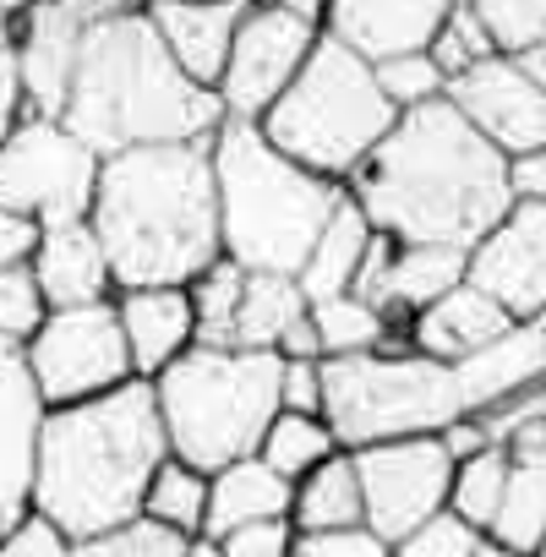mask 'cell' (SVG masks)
I'll return each instance as SVG.
<instances>
[{
    "label": "cell",
    "mask_w": 546,
    "mask_h": 557,
    "mask_svg": "<svg viewBox=\"0 0 546 557\" xmlns=\"http://www.w3.org/2000/svg\"><path fill=\"white\" fill-rule=\"evenodd\" d=\"M508 197L513 202H546V148L508 159Z\"/></svg>",
    "instance_id": "46"
},
{
    "label": "cell",
    "mask_w": 546,
    "mask_h": 557,
    "mask_svg": "<svg viewBox=\"0 0 546 557\" xmlns=\"http://www.w3.org/2000/svg\"><path fill=\"white\" fill-rule=\"evenodd\" d=\"M290 524H296V535L361 530V481H356V459L350 454H334L328 465H318L312 475L296 481Z\"/></svg>",
    "instance_id": "26"
},
{
    "label": "cell",
    "mask_w": 546,
    "mask_h": 557,
    "mask_svg": "<svg viewBox=\"0 0 546 557\" xmlns=\"http://www.w3.org/2000/svg\"><path fill=\"white\" fill-rule=\"evenodd\" d=\"M28 88H23V72H17V55L0 50V148L12 143V132L28 121Z\"/></svg>",
    "instance_id": "43"
},
{
    "label": "cell",
    "mask_w": 546,
    "mask_h": 557,
    "mask_svg": "<svg viewBox=\"0 0 546 557\" xmlns=\"http://www.w3.org/2000/svg\"><path fill=\"white\" fill-rule=\"evenodd\" d=\"M464 416H481L513 394L546 388V318L535 323H513L508 334H497L486 350H475L470 361L454 367Z\"/></svg>",
    "instance_id": "20"
},
{
    "label": "cell",
    "mask_w": 546,
    "mask_h": 557,
    "mask_svg": "<svg viewBox=\"0 0 546 557\" xmlns=\"http://www.w3.org/2000/svg\"><path fill=\"white\" fill-rule=\"evenodd\" d=\"M208 546H219V557H290L296 524L290 519H262V524H240V530H229L224 541H208Z\"/></svg>",
    "instance_id": "40"
},
{
    "label": "cell",
    "mask_w": 546,
    "mask_h": 557,
    "mask_svg": "<svg viewBox=\"0 0 546 557\" xmlns=\"http://www.w3.org/2000/svg\"><path fill=\"white\" fill-rule=\"evenodd\" d=\"M356 481H361V524L383 541L399 546L410 530L437 519L448 508L454 486V459L443 454L437 437H405V443H377L356 448Z\"/></svg>",
    "instance_id": "12"
},
{
    "label": "cell",
    "mask_w": 546,
    "mask_h": 557,
    "mask_svg": "<svg viewBox=\"0 0 546 557\" xmlns=\"http://www.w3.org/2000/svg\"><path fill=\"white\" fill-rule=\"evenodd\" d=\"M372 72H377L383 99H388L399 115L448 99V83H443V72L432 66V55H405V61H388V66H372Z\"/></svg>",
    "instance_id": "38"
},
{
    "label": "cell",
    "mask_w": 546,
    "mask_h": 557,
    "mask_svg": "<svg viewBox=\"0 0 546 557\" xmlns=\"http://www.w3.org/2000/svg\"><path fill=\"white\" fill-rule=\"evenodd\" d=\"M61 126L83 137L99 159H115L132 148L213 143L224 110L219 94L197 88L170 61L142 7H110L83 39Z\"/></svg>",
    "instance_id": "4"
},
{
    "label": "cell",
    "mask_w": 546,
    "mask_h": 557,
    "mask_svg": "<svg viewBox=\"0 0 546 557\" xmlns=\"http://www.w3.org/2000/svg\"><path fill=\"white\" fill-rule=\"evenodd\" d=\"M12 28H17V7H0V50H12Z\"/></svg>",
    "instance_id": "50"
},
{
    "label": "cell",
    "mask_w": 546,
    "mask_h": 557,
    "mask_svg": "<svg viewBox=\"0 0 546 557\" xmlns=\"http://www.w3.org/2000/svg\"><path fill=\"white\" fill-rule=\"evenodd\" d=\"M0 557H72V541H66L61 530H50V524L34 513L17 535L0 541Z\"/></svg>",
    "instance_id": "44"
},
{
    "label": "cell",
    "mask_w": 546,
    "mask_h": 557,
    "mask_svg": "<svg viewBox=\"0 0 546 557\" xmlns=\"http://www.w3.org/2000/svg\"><path fill=\"white\" fill-rule=\"evenodd\" d=\"M23 361H28V377H34L45 410L88 405V399H104V394L137 383L115 301L110 307L50 312L45 329L23 345Z\"/></svg>",
    "instance_id": "11"
},
{
    "label": "cell",
    "mask_w": 546,
    "mask_h": 557,
    "mask_svg": "<svg viewBox=\"0 0 546 557\" xmlns=\"http://www.w3.org/2000/svg\"><path fill=\"white\" fill-rule=\"evenodd\" d=\"M99 164L104 159L83 137H72L55 115H28L12 132V143L0 148V208L39 230L88 224Z\"/></svg>",
    "instance_id": "9"
},
{
    "label": "cell",
    "mask_w": 546,
    "mask_h": 557,
    "mask_svg": "<svg viewBox=\"0 0 546 557\" xmlns=\"http://www.w3.org/2000/svg\"><path fill=\"white\" fill-rule=\"evenodd\" d=\"M142 519L159 524V530H175L181 541H202V524H208V475L170 454L153 470V481H148Z\"/></svg>",
    "instance_id": "30"
},
{
    "label": "cell",
    "mask_w": 546,
    "mask_h": 557,
    "mask_svg": "<svg viewBox=\"0 0 546 557\" xmlns=\"http://www.w3.org/2000/svg\"><path fill=\"white\" fill-rule=\"evenodd\" d=\"M290 497H296V486L285 475H273L262 459H235L219 475H208L202 541H224L229 530L262 524V519H290Z\"/></svg>",
    "instance_id": "23"
},
{
    "label": "cell",
    "mask_w": 546,
    "mask_h": 557,
    "mask_svg": "<svg viewBox=\"0 0 546 557\" xmlns=\"http://www.w3.org/2000/svg\"><path fill=\"white\" fill-rule=\"evenodd\" d=\"M508 329H513V318H508L497 301H486L481 290L459 285V290H448L443 301H432L421 318H410V350L426 356V361L459 367V361H470L475 350H486V345H492L497 334H508Z\"/></svg>",
    "instance_id": "22"
},
{
    "label": "cell",
    "mask_w": 546,
    "mask_h": 557,
    "mask_svg": "<svg viewBox=\"0 0 546 557\" xmlns=\"http://www.w3.org/2000/svg\"><path fill=\"white\" fill-rule=\"evenodd\" d=\"M45 399L28 377L17 345H0V541L34 519V465H39Z\"/></svg>",
    "instance_id": "16"
},
{
    "label": "cell",
    "mask_w": 546,
    "mask_h": 557,
    "mask_svg": "<svg viewBox=\"0 0 546 557\" xmlns=\"http://www.w3.org/2000/svg\"><path fill=\"white\" fill-rule=\"evenodd\" d=\"M240 290H246V268H235L229 257H219L197 285H186L191 318H197V350H235Z\"/></svg>",
    "instance_id": "32"
},
{
    "label": "cell",
    "mask_w": 546,
    "mask_h": 557,
    "mask_svg": "<svg viewBox=\"0 0 546 557\" xmlns=\"http://www.w3.org/2000/svg\"><path fill=\"white\" fill-rule=\"evenodd\" d=\"M432 66L443 72V83H459V77H470L475 66H486V61H497V45H492V34L481 28V17H475V0H459V7H448V17H443V28H437V39H432Z\"/></svg>",
    "instance_id": "34"
},
{
    "label": "cell",
    "mask_w": 546,
    "mask_h": 557,
    "mask_svg": "<svg viewBox=\"0 0 546 557\" xmlns=\"http://www.w3.org/2000/svg\"><path fill=\"white\" fill-rule=\"evenodd\" d=\"M280 377L285 356L273 350H186L170 372L153 377L170 454L202 475L257 459L280 416Z\"/></svg>",
    "instance_id": "6"
},
{
    "label": "cell",
    "mask_w": 546,
    "mask_h": 557,
    "mask_svg": "<svg viewBox=\"0 0 546 557\" xmlns=\"http://www.w3.org/2000/svg\"><path fill=\"white\" fill-rule=\"evenodd\" d=\"M394 121H399V110L383 99L377 72L323 34V45L312 50V61L301 66L290 94L257 121V132L301 170L345 186L377 153V143L394 132Z\"/></svg>",
    "instance_id": "7"
},
{
    "label": "cell",
    "mask_w": 546,
    "mask_h": 557,
    "mask_svg": "<svg viewBox=\"0 0 546 557\" xmlns=\"http://www.w3.org/2000/svg\"><path fill=\"white\" fill-rule=\"evenodd\" d=\"M513 66H519V77H524V83H535V88L546 94V45H535V50L513 55Z\"/></svg>",
    "instance_id": "48"
},
{
    "label": "cell",
    "mask_w": 546,
    "mask_h": 557,
    "mask_svg": "<svg viewBox=\"0 0 546 557\" xmlns=\"http://www.w3.org/2000/svg\"><path fill=\"white\" fill-rule=\"evenodd\" d=\"M307 296L296 278L280 273H246V290H240V318H235V350H273L280 356L285 334L296 323H307Z\"/></svg>",
    "instance_id": "27"
},
{
    "label": "cell",
    "mask_w": 546,
    "mask_h": 557,
    "mask_svg": "<svg viewBox=\"0 0 546 557\" xmlns=\"http://www.w3.org/2000/svg\"><path fill=\"white\" fill-rule=\"evenodd\" d=\"M475 546H481V535L443 508L437 519H426L421 530H410L399 546H388V557H475Z\"/></svg>",
    "instance_id": "39"
},
{
    "label": "cell",
    "mask_w": 546,
    "mask_h": 557,
    "mask_svg": "<svg viewBox=\"0 0 546 557\" xmlns=\"http://www.w3.org/2000/svg\"><path fill=\"white\" fill-rule=\"evenodd\" d=\"M464 285L497 301L513 323L546 318V202H513L464 251Z\"/></svg>",
    "instance_id": "13"
},
{
    "label": "cell",
    "mask_w": 546,
    "mask_h": 557,
    "mask_svg": "<svg viewBox=\"0 0 546 557\" xmlns=\"http://www.w3.org/2000/svg\"><path fill=\"white\" fill-rule=\"evenodd\" d=\"M280 410L323 416V361H285V377H280Z\"/></svg>",
    "instance_id": "41"
},
{
    "label": "cell",
    "mask_w": 546,
    "mask_h": 557,
    "mask_svg": "<svg viewBox=\"0 0 546 557\" xmlns=\"http://www.w3.org/2000/svg\"><path fill=\"white\" fill-rule=\"evenodd\" d=\"M290 557H388V546L361 524V530H334V535H296Z\"/></svg>",
    "instance_id": "42"
},
{
    "label": "cell",
    "mask_w": 546,
    "mask_h": 557,
    "mask_svg": "<svg viewBox=\"0 0 546 557\" xmlns=\"http://www.w3.org/2000/svg\"><path fill=\"white\" fill-rule=\"evenodd\" d=\"M159 45L170 50V61L208 94H219V77H224V61H229V45H235V28L246 17V7L224 0V7H191V0H153L142 7Z\"/></svg>",
    "instance_id": "21"
},
{
    "label": "cell",
    "mask_w": 546,
    "mask_h": 557,
    "mask_svg": "<svg viewBox=\"0 0 546 557\" xmlns=\"http://www.w3.org/2000/svg\"><path fill=\"white\" fill-rule=\"evenodd\" d=\"M443 17L448 0H334L323 7V34L367 66H388L405 55H426Z\"/></svg>",
    "instance_id": "17"
},
{
    "label": "cell",
    "mask_w": 546,
    "mask_h": 557,
    "mask_svg": "<svg viewBox=\"0 0 546 557\" xmlns=\"http://www.w3.org/2000/svg\"><path fill=\"white\" fill-rule=\"evenodd\" d=\"M219 246L246 273L296 278L345 202V186L285 159L257 126L224 121L213 137Z\"/></svg>",
    "instance_id": "5"
},
{
    "label": "cell",
    "mask_w": 546,
    "mask_h": 557,
    "mask_svg": "<svg viewBox=\"0 0 546 557\" xmlns=\"http://www.w3.org/2000/svg\"><path fill=\"white\" fill-rule=\"evenodd\" d=\"M334 454H345L339 437H334V426H328L323 416H296V410L273 416V426H268V437H262V448H257V459H262L273 475H285L290 486H296L301 475H312L318 465H328Z\"/></svg>",
    "instance_id": "31"
},
{
    "label": "cell",
    "mask_w": 546,
    "mask_h": 557,
    "mask_svg": "<svg viewBox=\"0 0 546 557\" xmlns=\"http://www.w3.org/2000/svg\"><path fill=\"white\" fill-rule=\"evenodd\" d=\"M437 443H443V454H448L454 465H464V459H475V454H486V448H492L475 416H459L454 426H443V432H437Z\"/></svg>",
    "instance_id": "47"
},
{
    "label": "cell",
    "mask_w": 546,
    "mask_h": 557,
    "mask_svg": "<svg viewBox=\"0 0 546 557\" xmlns=\"http://www.w3.org/2000/svg\"><path fill=\"white\" fill-rule=\"evenodd\" d=\"M312 329H318L323 361L377 356V350H410V339H405L383 312H372V307H367V301H356V296L318 301V307H312Z\"/></svg>",
    "instance_id": "29"
},
{
    "label": "cell",
    "mask_w": 546,
    "mask_h": 557,
    "mask_svg": "<svg viewBox=\"0 0 546 557\" xmlns=\"http://www.w3.org/2000/svg\"><path fill=\"white\" fill-rule=\"evenodd\" d=\"M459 285H464V251H454V246H394L383 318L410 339V318H421L432 301H443Z\"/></svg>",
    "instance_id": "24"
},
{
    "label": "cell",
    "mask_w": 546,
    "mask_h": 557,
    "mask_svg": "<svg viewBox=\"0 0 546 557\" xmlns=\"http://www.w3.org/2000/svg\"><path fill=\"white\" fill-rule=\"evenodd\" d=\"M530 557H546V541H541V546H535V552H530Z\"/></svg>",
    "instance_id": "52"
},
{
    "label": "cell",
    "mask_w": 546,
    "mask_h": 557,
    "mask_svg": "<svg viewBox=\"0 0 546 557\" xmlns=\"http://www.w3.org/2000/svg\"><path fill=\"white\" fill-rule=\"evenodd\" d=\"M448 104L502 153V159H519V153H541L546 148V94L535 83L519 77L513 61H486L475 66L470 77L448 83Z\"/></svg>",
    "instance_id": "15"
},
{
    "label": "cell",
    "mask_w": 546,
    "mask_h": 557,
    "mask_svg": "<svg viewBox=\"0 0 546 557\" xmlns=\"http://www.w3.org/2000/svg\"><path fill=\"white\" fill-rule=\"evenodd\" d=\"M367 246H372V224H367V213H361V208L350 202V191H345L339 213L328 219V230L318 235V246H312L307 268L296 273V285H301L307 307L334 301V296H350V285H356V268H361Z\"/></svg>",
    "instance_id": "25"
},
{
    "label": "cell",
    "mask_w": 546,
    "mask_h": 557,
    "mask_svg": "<svg viewBox=\"0 0 546 557\" xmlns=\"http://www.w3.org/2000/svg\"><path fill=\"white\" fill-rule=\"evenodd\" d=\"M323 45V7L312 0H268V7H246L224 77H219V110L224 121L257 126L273 104L290 94L312 50Z\"/></svg>",
    "instance_id": "10"
},
{
    "label": "cell",
    "mask_w": 546,
    "mask_h": 557,
    "mask_svg": "<svg viewBox=\"0 0 546 557\" xmlns=\"http://www.w3.org/2000/svg\"><path fill=\"white\" fill-rule=\"evenodd\" d=\"M191 557H219V546H208V541H197V546H191Z\"/></svg>",
    "instance_id": "51"
},
{
    "label": "cell",
    "mask_w": 546,
    "mask_h": 557,
    "mask_svg": "<svg viewBox=\"0 0 546 557\" xmlns=\"http://www.w3.org/2000/svg\"><path fill=\"white\" fill-rule=\"evenodd\" d=\"M502 492H508V454H502V448H486V454L454 465L448 513L464 519L475 535H492V519H497V508H502Z\"/></svg>",
    "instance_id": "33"
},
{
    "label": "cell",
    "mask_w": 546,
    "mask_h": 557,
    "mask_svg": "<svg viewBox=\"0 0 546 557\" xmlns=\"http://www.w3.org/2000/svg\"><path fill=\"white\" fill-rule=\"evenodd\" d=\"M345 191L377 235L454 251H470L513 208L508 159L448 99L399 115Z\"/></svg>",
    "instance_id": "1"
},
{
    "label": "cell",
    "mask_w": 546,
    "mask_h": 557,
    "mask_svg": "<svg viewBox=\"0 0 546 557\" xmlns=\"http://www.w3.org/2000/svg\"><path fill=\"white\" fill-rule=\"evenodd\" d=\"M34 278L50 312H77V307H110L121 296L115 268L94 235V224H66V230H45L39 251H34Z\"/></svg>",
    "instance_id": "18"
},
{
    "label": "cell",
    "mask_w": 546,
    "mask_h": 557,
    "mask_svg": "<svg viewBox=\"0 0 546 557\" xmlns=\"http://www.w3.org/2000/svg\"><path fill=\"white\" fill-rule=\"evenodd\" d=\"M50 307L39 296V278L34 268H7L0 273V345H28L39 329H45Z\"/></svg>",
    "instance_id": "36"
},
{
    "label": "cell",
    "mask_w": 546,
    "mask_h": 557,
    "mask_svg": "<svg viewBox=\"0 0 546 557\" xmlns=\"http://www.w3.org/2000/svg\"><path fill=\"white\" fill-rule=\"evenodd\" d=\"M197 541H181L175 530H159L148 519H132L110 535H94V541H77L72 557H191Z\"/></svg>",
    "instance_id": "37"
},
{
    "label": "cell",
    "mask_w": 546,
    "mask_h": 557,
    "mask_svg": "<svg viewBox=\"0 0 546 557\" xmlns=\"http://www.w3.org/2000/svg\"><path fill=\"white\" fill-rule=\"evenodd\" d=\"M475 17L502 61L546 45V0H475Z\"/></svg>",
    "instance_id": "35"
},
{
    "label": "cell",
    "mask_w": 546,
    "mask_h": 557,
    "mask_svg": "<svg viewBox=\"0 0 546 557\" xmlns=\"http://www.w3.org/2000/svg\"><path fill=\"white\" fill-rule=\"evenodd\" d=\"M492 541H502L524 557L546 541V448L508 454V492L492 519Z\"/></svg>",
    "instance_id": "28"
},
{
    "label": "cell",
    "mask_w": 546,
    "mask_h": 557,
    "mask_svg": "<svg viewBox=\"0 0 546 557\" xmlns=\"http://www.w3.org/2000/svg\"><path fill=\"white\" fill-rule=\"evenodd\" d=\"M475 557H524V552H513V546H502V541H492V535H481V546H475Z\"/></svg>",
    "instance_id": "49"
},
{
    "label": "cell",
    "mask_w": 546,
    "mask_h": 557,
    "mask_svg": "<svg viewBox=\"0 0 546 557\" xmlns=\"http://www.w3.org/2000/svg\"><path fill=\"white\" fill-rule=\"evenodd\" d=\"M464 416L454 367L426 361L415 350H377L323 361V421L334 426L339 448H377L405 437H437Z\"/></svg>",
    "instance_id": "8"
},
{
    "label": "cell",
    "mask_w": 546,
    "mask_h": 557,
    "mask_svg": "<svg viewBox=\"0 0 546 557\" xmlns=\"http://www.w3.org/2000/svg\"><path fill=\"white\" fill-rule=\"evenodd\" d=\"M110 7H83V0H39V7H17V28H12V55L28 88V110L34 115H55L66 110L77 61H83V39L88 28L104 17Z\"/></svg>",
    "instance_id": "14"
},
{
    "label": "cell",
    "mask_w": 546,
    "mask_h": 557,
    "mask_svg": "<svg viewBox=\"0 0 546 557\" xmlns=\"http://www.w3.org/2000/svg\"><path fill=\"white\" fill-rule=\"evenodd\" d=\"M115 318L126 334V356H132V377L153 383L159 372H170L186 350H197V318H191V296L186 290H121L115 296Z\"/></svg>",
    "instance_id": "19"
},
{
    "label": "cell",
    "mask_w": 546,
    "mask_h": 557,
    "mask_svg": "<svg viewBox=\"0 0 546 557\" xmlns=\"http://www.w3.org/2000/svg\"><path fill=\"white\" fill-rule=\"evenodd\" d=\"M121 290H186L224 257L213 143L132 148L99 164L88 213Z\"/></svg>",
    "instance_id": "2"
},
{
    "label": "cell",
    "mask_w": 546,
    "mask_h": 557,
    "mask_svg": "<svg viewBox=\"0 0 546 557\" xmlns=\"http://www.w3.org/2000/svg\"><path fill=\"white\" fill-rule=\"evenodd\" d=\"M39 235H45L39 224H28V219L0 208V273H7V268H28L34 251H39Z\"/></svg>",
    "instance_id": "45"
},
{
    "label": "cell",
    "mask_w": 546,
    "mask_h": 557,
    "mask_svg": "<svg viewBox=\"0 0 546 557\" xmlns=\"http://www.w3.org/2000/svg\"><path fill=\"white\" fill-rule=\"evenodd\" d=\"M170 459L153 383H126L104 399L45 410L34 513L72 546L142 519L153 470Z\"/></svg>",
    "instance_id": "3"
}]
</instances>
